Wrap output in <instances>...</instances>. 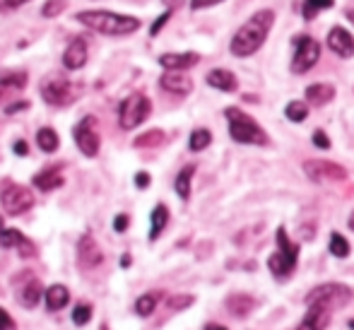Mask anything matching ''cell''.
Returning a JSON list of instances; mask_svg holds the SVG:
<instances>
[{"label": "cell", "instance_id": "obj_1", "mask_svg": "<svg viewBox=\"0 0 354 330\" xmlns=\"http://www.w3.org/2000/svg\"><path fill=\"white\" fill-rule=\"evenodd\" d=\"M272 24H275V12H272V10H261V12L251 15V17L239 27V32L234 34L232 44H229L234 56H239V58L253 56V53L266 44Z\"/></svg>", "mask_w": 354, "mask_h": 330}, {"label": "cell", "instance_id": "obj_2", "mask_svg": "<svg viewBox=\"0 0 354 330\" xmlns=\"http://www.w3.org/2000/svg\"><path fill=\"white\" fill-rule=\"evenodd\" d=\"M77 19L84 27L94 29L99 34H106V37H126V34H133L140 29V19L138 17L109 12V10H84V12H77Z\"/></svg>", "mask_w": 354, "mask_h": 330}, {"label": "cell", "instance_id": "obj_3", "mask_svg": "<svg viewBox=\"0 0 354 330\" xmlns=\"http://www.w3.org/2000/svg\"><path fill=\"white\" fill-rule=\"evenodd\" d=\"M229 121V135H232L234 143L241 145H268V135L261 128V123L256 118H251L248 113H243L241 109H227L224 111Z\"/></svg>", "mask_w": 354, "mask_h": 330}, {"label": "cell", "instance_id": "obj_4", "mask_svg": "<svg viewBox=\"0 0 354 330\" xmlns=\"http://www.w3.org/2000/svg\"><path fill=\"white\" fill-rule=\"evenodd\" d=\"M297 261H299V246L287 237V229L280 227L277 229V251L270 256L268 268H270V273L277 279H287L292 275V270L297 268Z\"/></svg>", "mask_w": 354, "mask_h": 330}, {"label": "cell", "instance_id": "obj_5", "mask_svg": "<svg viewBox=\"0 0 354 330\" xmlns=\"http://www.w3.org/2000/svg\"><path fill=\"white\" fill-rule=\"evenodd\" d=\"M352 299V289L345 287L340 282H326V284H318L313 287L311 292L306 294V304L308 306H321L328 309V311H337V309L347 306Z\"/></svg>", "mask_w": 354, "mask_h": 330}, {"label": "cell", "instance_id": "obj_6", "mask_svg": "<svg viewBox=\"0 0 354 330\" xmlns=\"http://www.w3.org/2000/svg\"><path fill=\"white\" fill-rule=\"evenodd\" d=\"M41 97L51 107H71L80 97V84L61 77V75H51L41 82Z\"/></svg>", "mask_w": 354, "mask_h": 330}, {"label": "cell", "instance_id": "obj_7", "mask_svg": "<svg viewBox=\"0 0 354 330\" xmlns=\"http://www.w3.org/2000/svg\"><path fill=\"white\" fill-rule=\"evenodd\" d=\"M152 113V104L145 94L136 92L128 99H123L121 109H118V123H121L123 131H133L140 123L147 121V116Z\"/></svg>", "mask_w": 354, "mask_h": 330}, {"label": "cell", "instance_id": "obj_8", "mask_svg": "<svg viewBox=\"0 0 354 330\" xmlns=\"http://www.w3.org/2000/svg\"><path fill=\"white\" fill-rule=\"evenodd\" d=\"M73 135H75V145H77V149L84 154V157H97L99 145H102L99 133H97V118L84 116L82 121L75 126Z\"/></svg>", "mask_w": 354, "mask_h": 330}, {"label": "cell", "instance_id": "obj_9", "mask_svg": "<svg viewBox=\"0 0 354 330\" xmlns=\"http://www.w3.org/2000/svg\"><path fill=\"white\" fill-rule=\"evenodd\" d=\"M304 172L313 183H335L347 178V172L340 164L326 162V159H308V162H304Z\"/></svg>", "mask_w": 354, "mask_h": 330}, {"label": "cell", "instance_id": "obj_10", "mask_svg": "<svg viewBox=\"0 0 354 330\" xmlns=\"http://www.w3.org/2000/svg\"><path fill=\"white\" fill-rule=\"evenodd\" d=\"M321 58V44L311 37H299L297 39V51H294L292 61V73L304 75L306 70H311Z\"/></svg>", "mask_w": 354, "mask_h": 330}, {"label": "cell", "instance_id": "obj_11", "mask_svg": "<svg viewBox=\"0 0 354 330\" xmlns=\"http://www.w3.org/2000/svg\"><path fill=\"white\" fill-rule=\"evenodd\" d=\"M0 203H3V208H5V212H8V214H24L34 205V193L29 191V188L12 183V186H8L3 191Z\"/></svg>", "mask_w": 354, "mask_h": 330}, {"label": "cell", "instance_id": "obj_12", "mask_svg": "<svg viewBox=\"0 0 354 330\" xmlns=\"http://www.w3.org/2000/svg\"><path fill=\"white\" fill-rule=\"evenodd\" d=\"M15 284H17V299L19 304H22L24 309H34L39 304V299H41V282H39L37 277H34L32 273H22L17 279H15Z\"/></svg>", "mask_w": 354, "mask_h": 330}, {"label": "cell", "instance_id": "obj_13", "mask_svg": "<svg viewBox=\"0 0 354 330\" xmlns=\"http://www.w3.org/2000/svg\"><path fill=\"white\" fill-rule=\"evenodd\" d=\"M328 46L333 53H337L340 58H352L354 56V39L345 27H333L328 32Z\"/></svg>", "mask_w": 354, "mask_h": 330}, {"label": "cell", "instance_id": "obj_14", "mask_svg": "<svg viewBox=\"0 0 354 330\" xmlns=\"http://www.w3.org/2000/svg\"><path fill=\"white\" fill-rule=\"evenodd\" d=\"M77 258H80V265H82V268H97V265H102V261H104L102 248L97 246V241H94L89 234H84V237L80 239Z\"/></svg>", "mask_w": 354, "mask_h": 330}, {"label": "cell", "instance_id": "obj_15", "mask_svg": "<svg viewBox=\"0 0 354 330\" xmlns=\"http://www.w3.org/2000/svg\"><path fill=\"white\" fill-rule=\"evenodd\" d=\"M159 84H162V89L174 94H188L193 89V80L183 70H167L162 75V80H159Z\"/></svg>", "mask_w": 354, "mask_h": 330}, {"label": "cell", "instance_id": "obj_16", "mask_svg": "<svg viewBox=\"0 0 354 330\" xmlns=\"http://www.w3.org/2000/svg\"><path fill=\"white\" fill-rule=\"evenodd\" d=\"M0 246H5V248H17V251L22 253L24 258L34 256L32 241H29V239L24 237L22 232H17V229H3V232H0Z\"/></svg>", "mask_w": 354, "mask_h": 330}, {"label": "cell", "instance_id": "obj_17", "mask_svg": "<svg viewBox=\"0 0 354 330\" xmlns=\"http://www.w3.org/2000/svg\"><path fill=\"white\" fill-rule=\"evenodd\" d=\"M201 61V56L193 51H186V53H164L159 56V66L167 68V70H188L193 68L196 63Z\"/></svg>", "mask_w": 354, "mask_h": 330}, {"label": "cell", "instance_id": "obj_18", "mask_svg": "<svg viewBox=\"0 0 354 330\" xmlns=\"http://www.w3.org/2000/svg\"><path fill=\"white\" fill-rule=\"evenodd\" d=\"M87 63V44L84 39H73V44L63 53V66L68 70H80Z\"/></svg>", "mask_w": 354, "mask_h": 330}, {"label": "cell", "instance_id": "obj_19", "mask_svg": "<svg viewBox=\"0 0 354 330\" xmlns=\"http://www.w3.org/2000/svg\"><path fill=\"white\" fill-rule=\"evenodd\" d=\"M328 323H330V311L321 306H308L304 321L299 323L297 330H326Z\"/></svg>", "mask_w": 354, "mask_h": 330}, {"label": "cell", "instance_id": "obj_20", "mask_svg": "<svg viewBox=\"0 0 354 330\" xmlns=\"http://www.w3.org/2000/svg\"><path fill=\"white\" fill-rule=\"evenodd\" d=\"M207 84L219 92H236L239 82H236V75L232 70H224V68H217V70H210L207 73Z\"/></svg>", "mask_w": 354, "mask_h": 330}, {"label": "cell", "instance_id": "obj_21", "mask_svg": "<svg viewBox=\"0 0 354 330\" xmlns=\"http://www.w3.org/2000/svg\"><path fill=\"white\" fill-rule=\"evenodd\" d=\"M335 97V87L326 82H318V84H308L306 87V102L311 107H326L330 99Z\"/></svg>", "mask_w": 354, "mask_h": 330}, {"label": "cell", "instance_id": "obj_22", "mask_svg": "<svg viewBox=\"0 0 354 330\" xmlns=\"http://www.w3.org/2000/svg\"><path fill=\"white\" fill-rule=\"evenodd\" d=\"M44 299H46L48 311H61V309H66L68 302H71V292H68L66 284H53V287L46 289Z\"/></svg>", "mask_w": 354, "mask_h": 330}, {"label": "cell", "instance_id": "obj_23", "mask_svg": "<svg viewBox=\"0 0 354 330\" xmlns=\"http://www.w3.org/2000/svg\"><path fill=\"white\" fill-rule=\"evenodd\" d=\"M34 186L39 188V191H53V188H61L63 186V174L61 169H44V172H39L37 176H34Z\"/></svg>", "mask_w": 354, "mask_h": 330}, {"label": "cell", "instance_id": "obj_24", "mask_svg": "<svg viewBox=\"0 0 354 330\" xmlns=\"http://www.w3.org/2000/svg\"><path fill=\"white\" fill-rule=\"evenodd\" d=\"M167 224H169V210L164 205H157L152 210V214H149V241H157L159 234L167 229Z\"/></svg>", "mask_w": 354, "mask_h": 330}, {"label": "cell", "instance_id": "obj_25", "mask_svg": "<svg viewBox=\"0 0 354 330\" xmlns=\"http://www.w3.org/2000/svg\"><path fill=\"white\" fill-rule=\"evenodd\" d=\"M193 174H196V167H193V164H188V167H183L181 172H178L174 188H176V193H178V198H181V200L191 198V178H193Z\"/></svg>", "mask_w": 354, "mask_h": 330}, {"label": "cell", "instance_id": "obj_26", "mask_svg": "<svg viewBox=\"0 0 354 330\" xmlns=\"http://www.w3.org/2000/svg\"><path fill=\"white\" fill-rule=\"evenodd\" d=\"M37 145L44 152H56L61 140H58V133L53 131V128H41V131L37 133Z\"/></svg>", "mask_w": 354, "mask_h": 330}, {"label": "cell", "instance_id": "obj_27", "mask_svg": "<svg viewBox=\"0 0 354 330\" xmlns=\"http://www.w3.org/2000/svg\"><path fill=\"white\" fill-rule=\"evenodd\" d=\"M227 306H229V311L236 313V316H246V313L256 306V302H253L251 297H243V294H239V297H229Z\"/></svg>", "mask_w": 354, "mask_h": 330}, {"label": "cell", "instance_id": "obj_28", "mask_svg": "<svg viewBox=\"0 0 354 330\" xmlns=\"http://www.w3.org/2000/svg\"><path fill=\"white\" fill-rule=\"evenodd\" d=\"M0 84H3L5 89H10V92H15V89H22L24 84H27V75L5 70V73H0Z\"/></svg>", "mask_w": 354, "mask_h": 330}, {"label": "cell", "instance_id": "obj_29", "mask_svg": "<svg viewBox=\"0 0 354 330\" xmlns=\"http://www.w3.org/2000/svg\"><path fill=\"white\" fill-rule=\"evenodd\" d=\"M210 143H212V133L207 131V128H198V131H193V133H191V140H188V147H191L193 152H201V149H205Z\"/></svg>", "mask_w": 354, "mask_h": 330}, {"label": "cell", "instance_id": "obj_30", "mask_svg": "<svg viewBox=\"0 0 354 330\" xmlns=\"http://www.w3.org/2000/svg\"><path fill=\"white\" fill-rule=\"evenodd\" d=\"M284 116H287L289 121H294V123L306 121V116H308V104L306 102H289L287 109H284Z\"/></svg>", "mask_w": 354, "mask_h": 330}, {"label": "cell", "instance_id": "obj_31", "mask_svg": "<svg viewBox=\"0 0 354 330\" xmlns=\"http://www.w3.org/2000/svg\"><path fill=\"white\" fill-rule=\"evenodd\" d=\"M157 302H159V294H157V292L142 294V297L136 302V311H138V316H149V313H152L154 309H157Z\"/></svg>", "mask_w": 354, "mask_h": 330}, {"label": "cell", "instance_id": "obj_32", "mask_svg": "<svg viewBox=\"0 0 354 330\" xmlns=\"http://www.w3.org/2000/svg\"><path fill=\"white\" fill-rule=\"evenodd\" d=\"M330 253L335 258H347V256H350V241H347L342 234L333 232L330 234Z\"/></svg>", "mask_w": 354, "mask_h": 330}, {"label": "cell", "instance_id": "obj_33", "mask_svg": "<svg viewBox=\"0 0 354 330\" xmlns=\"http://www.w3.org/2000/svg\"><path fill=\"white\" fill-rule=\"evenodd\" d=\"M335 5V0H304V19H313L321 10H328Z\"/></svg>", "mask_w": 354, "mask_h": 330}, {"label": "cell", "instance_id": "obj_34", "mask_svg": "<svg viewBox=\"0 0 354 330\" xmlns=\"http://www.w3.org/2000/svg\"><path fill=\"white\" fill-rule=\"evenodd\" d=\"M162 143H164L162 131H149V133H145L136 140L138 147H154V145H162Z\"/></svg>", "mask_w": 354, "mask_h": 330}, {"label": "cell", "instance_id": "obj_35", "mask_svg": "<svg viewBox=\"0 0 354 330\" xmlns=\"http://www.w3.org/2000/svg\"><path fill=\"white\" fill-rule=\"evenodd\" d=\"M89 318H92V306H87V304H80V306H75V311H73V323H75V326H84Z\"/></svg>", "mask_w": 354, "mask_h": 330}, {"label": "cell", "instance_id": "obj_36", "mask_svg": "<svg viewBox=\"0 0 354 330\" xmlns=\"http://www.w3.org/2000/svg\"><path fill=\"white\" fill-rule=\"evenodd\" d=\"M68 0H48L46 5H44V17H56V15H61L63 10H66Z\"/></svg>", "mask_w": 354, "mask_h": 330}, {"label": "cell", "instance_id": "obj_37", "mask_svg": "<svg viewBox=\"0 0 354 330\" xmlns=\"http://www.w3.org/2000/svg\"><path fill=\"white\" fill-rule=\"evenodd\" d=\"M191 304H193V297H174V299H169V309H171V311L186 309V306H191Z\"/></svg>", "mask_w": 354, "mask_h": 330}, {"label": "cell", "instance_id": "obj_38", "mask_svg": "<svg viewBox=\"0 0 354 330\" xmlns=\"http://www.w3.org/2000/svg\"><path fill=\"white\" fill-rule=\"evenodd\" d=\"M313 145H316V147H321V149H328V147H330V140H328V135L323 131H316V133H313Z\"/></svg>", "mask_w": 354, "mask_h": 330}, {"label": "cell", "instance_id": "obj_39", "mask_svg": "<svg viewBox=\"0 0 354 330\" xmlns=\"http://www.w3.org/2000/svg\"><path fill=\"white\" fill-rule=\"evenodd\" d=\"M0 330H17L15 328V321L10 318V313L5 309H0Z\"/></svg>", "mask_w": 354, "mask_h": 330}, {"label": "cell", "instance_id": "obj_40", "mask_svg": "<svg viewBox=\"0 0 354 330\" xmlns=\"http://www.w3.org/2000/svg\"><path fill=\"white\" fill-rule=\"evenodd\" d=\"M24 3H29V0H0V10H3V12H8V10L22 8Z\"/></svg>", "mask_w": 354, "mask_h": 330}, {"label": "cell", "instance_id": "obj_41", "mask_svg": "<svg viewBox=\"0 0 354 330\" xmlns=\"http://www.w3.org/2000/svg\"><path fill=\"white\" fill-rule=\"evenodd\" d=\"M217 3H224V0H191V8L193 10H203V8H212Z\"/></svg>", "mask_w": 354, "mask_h": 330}, {"label": "cell", "instance_id": "obj_42", "mask_svg": "<svg viewBox=\"0 0 354 330\" xmlns=\"http://www.w3.org/2000/svg\"><path fill=\"white\" fill-rule=\"evenodd\" d=\"M169 17H171V10H167V12H164V15H162V17H159V19H157V22H154V24H152V37H157V34H159V29H162V27H164V22H167V19H169Z\"/></svg>", "mask_w": 354, "mask_h": 330}, {"label": "cell", "instance_id": "obj_43", "mask_svg": "<svg viewBox=\"0 0 354 330\" xmlns=\"http://www.w3.org/2000/svg\"><path fill=\"white\" fill-rule=\"evenodd\" d=\"M113 229H116V232H126L128 229V214H118V217L113 219Z\"/></svg>", "mask_w": 354, "mask_h": 330}, {"label": "cell", "instance_id": "obj_44", "mask_svg": "<svg viewBox=\"0 0 354 330\" xmlns=\"http://www.w3.org/2000/svg\"><path fill=\"white\" fill-rule=\"evenodd\" d=\"M136 183H138V188H147V186H149V174L140 172V174L136 176Z\"/></svg>", "mask_w": 354, "mask_h": 330}, {"label": "cell", "instance_id": "obj_45", "mask_svg": "<svg viewBox=\"0 0 354 330\" xmlns=\"http://www.w3.org/2000/svg\"><path fill=\"white\" fill-rule=\"evenodd\" d=\"M12 149H15V154H19V157H24V154H27V143H24V140H17Z\"/></svg>", "mask_w": 354, "mask_h": 330}, {"label": "cell", "instance_id": "obj_46", "mask_svg": "<svg viewBox=\"0 0 354 330\" xmlns=\"http://www.w3.org/2000/svg\"><path fill=\"white\" fill-rule=\"evenodd\" d=\"M29 104L27 102H17V104H10L8 107V113H17V111H22V109H27Z\"/></svg>", "mask_w": 354, "mask_h": 330}, {"label": "cell", "instance_id": "obj_47", "mask_svg": "<svg viewBox=\"0 0 354 330\" xmlns=\"http://www.w3.org/2000/svg\"><path fill=\"white\" fill-rule=\"evenodd\" d=\"M162 3H164V5H167V8H169V10H176V8H178V5H183V0H162Z\"/></svg>", "mask_w": 354, "mask_h": 330}, {"label": "cell", "instance_id": "obj_48", "mask_svg": "<svg viewBox=\"0 0 354 330\" xmlns=\"http://www.w3.org/2000/svg\"><path fill=\"white\" fill-rule=\"evenodd\" d=\"M205 330H229L227 326H219V323H207Z\"/></svg>", "mask_w": 354, "mask_h": 330}, {"label": "cell", "instance_id": "obj_49", "mask_svg": "<svg viewBox=\"0 0 354 330\" xmlns=\"http://www.w3.org/2000/svg\"><path fill=\"white\" fill-rule=\"evenodd\" d=\"M121 265H123V268H128V265H131V256H123L121 258Z\"/></svg>", "mask_w": 354, "mask_h": 330}, {"label": "cell", "instance_id": "obj_50", "mask_svg": "<svg viewBox=\"0 0 354 330\" xmlns=\"http://www.w3.org/2000/svg\"><path fill=\"white\" fill-rule=\"evenodd\" d=\"M347 19H350V22L354 24V10H347Z\"/></svg>", "mask_w": 354, "mask_h": 330}, {"label": "cell", "instance_id": "obj_51", "mask_svg": "<svg viewBox=\"0 0 354 330\" xmlns=\"http://www.w3.org/2000/svg\"><path fill=\"white\" fill-rule=\"evenodd\" d=\"M350 229H352V232H354V212L350 214Z\"/></svg>", "mask_w": 354, "mask_h": 330}, {"label": "cell", "instance_id": "obj_52", "mask_svg": "<svg viewBox=\"0 0 354 330\" xmlns=\"http://www.w3.org/2000/svg\"><path fill=\"white\" fill-rule=\"evenodd\" d=\"M350 328L354 330V318H352V321H350Z\"/></svg>", "mask_w": 354, "mask_h": 330}]
</instances>
